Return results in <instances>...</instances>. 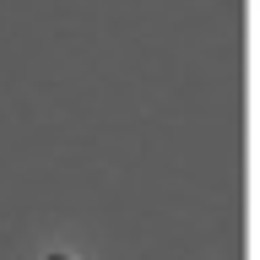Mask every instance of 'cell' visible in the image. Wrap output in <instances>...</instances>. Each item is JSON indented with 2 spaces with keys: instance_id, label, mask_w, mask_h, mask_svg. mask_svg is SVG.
<instances>
[{
  "instance_id": "obj_1",
  "label": "cell",
  "mask_w": 260,
  "mask_h": 260,
  "mask_svg": "<svg viewBox=\"0 0 260 260\" xmlns=\"http://www.w3.org/2000/svg\"><path fill=\"white\" fill-rule=\"evenodd\" d=\"M44 260H65V255H44Z\"/></svg>"
}]
</instances>
